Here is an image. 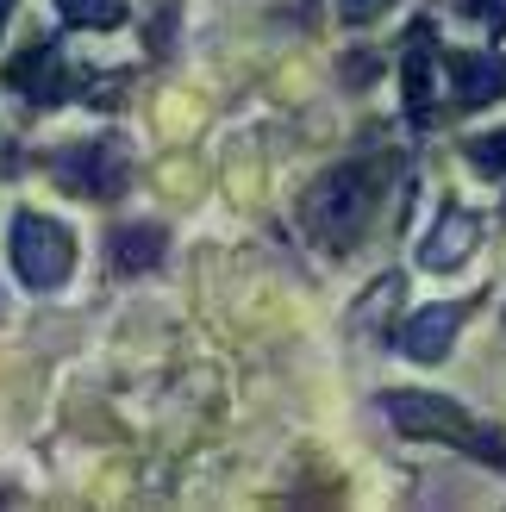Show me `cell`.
Returning <instances> with one entry per match:
<instances>
[{
  "instance_id": "6da1fadb",
  "label": "cell",
  "mask_w": 506,
  "mask_h": 512,
  "mask_svg": "<svg viewBox=\"0 0 506 512\" xmlns=\"http://www.w3.org/2000/svg\"><path fill=\"white\" fill-rule=\"evenodd\" d=\"M388 175H394V157H357V163H338L332 175H319V182L300 194L307 232L325 250H350L363 238V225L375 219V207H382Z\"/></svg>"
},
{
  "instance_id": "7a4b0ae2",
  "label": "cell",
  "mask_w": 506,
  "mask_h": 512,
  "mask_svg": "<svg viewBox=\"0 0 506 512\" xmlns=\"http://www.w3.org/2000/svg\"><path fill=\"white\" fill-rule=\"evenodd\" d=\"M382 413L388 425L400 431V438H438V444H457L469 450L475 463H488V469H506V438L494 425H475L457 400H444V394H388L382 400Z\"/></svg>"
},
{
  "instance_id": "3957f363",
  "label": "cell",
  "mask_w": 506,
  "mask_h": 512,
  "mask_svg": "<svg viewBox=\"0 0 506 512\" xmlns=\"http://www.w3.org/2000/svg\"><path fill=\"white\" fill-rule=\"evenodd\" d=\"M13 269H19L25 288H38V294L63 288L69 269H75V238L63 232L57 219L19 213V219H13Z\"/></svg>"
},
{
  "instance_id": "277c9868",
  "label": "cell",
  "mask_w": 506,
  "mask_h": 512,
  "mask_svg": "<svg viewBox=\"0 0 506 512\" xmlns=\"http://www.w3.org/2000/svg\"><path fill=\"white\" fill-rule=\"evenodd\" d=\"M57 175H63V182L75 188V194H88V200H119L125 194V175H132V169H125V150L107 138V144H75V150H63V157H57Z\"/></svg>"
},
{
  "instance_id": "5b68a950",
  "label": "cell",
  "mask_w": 506,
  "mask_h": 512,
  "mask_svg": "<svg viewBox=\"0 0 506 512\" xmlns=\"http://www.w3.org/2000/svg\"><path fill=\"white\" fill-rule=\"evenodd\" d=\"M463 319H469V300L425 306V313H413L407 325H394V344H400V356H413V363H438V356H450V344H457Z\"/></svg>"
},
{
  "instance_id": "8992f818",
  "label": "cell",
  "mask_w": 506,
  "mask_h": 512,
  "mask_svg": "<svg viewBox=\"0 0 506 512\" xmlns=\"http://www.w3.org/2000/svg\"><path fill=\"white\" fill-rule=\"evenodd\" d=\"M444 75H450V94H457L463 107H488V100L506 94V57L500 50H450Z\"/></svg>"
},
{
  "instance_id": "52a82bcc",
  "label": "cell",
  "mask_w": 506,
  "mask_h": 512,
  "mask_svg": "<svg viewBox=\"0 0 506 512\" xmlns=\"http://www.w3.org/2000/svg\"><path fill=\"white\" fill-rule=\"evenodd\" d=\"M475 238H482V219L463 213V207H450V213H438L432 238L419 244V263H425V269H457V263H469Z\"/></svg>"
},
{
  "instance_id": "ba28073f",
  "label": "cell",
  "mask_w": 506,
  "mask_h": 512,
  "mask_svg": "<svg viewBox=\"0 0 506 512\" xmlns=\"http://www.w3.org/2000/svg\"><path fill=\"white\" fill-rule=\"evenodd\" d=\"M13 82L25 88V100H38V107H44V100H69L75 88V75H69V63L57 57V50H50V44H38V50H25V57L13 63Z\"/></svg>"
},
{
  "instance_id": "9c48e42d",
  "label": "cell",
  "mask_w": 506,
  "mask_h": 512,
  "mask_svg": "<svg viewBox=\"0 0 506 512\" xmlns=\"http://www.w3.org/2000/svg\"><path fill=\"white\" fill-rule=\"evenodd\" d=\"M407 113L413 125L432 119V25H413V50H407Z\"/></svg>"
},
{
  "instance_id": "30bf717a",
  "label": "cell",
  "mask_w": 506,
  "mask_h": 512,
  "mask_svg": "<svg viewBox=\"0 0 506 512\" xmlns=\"http://www.w3.org/2000/svg\"><path fill=\"white\" fill-rule=\"evenodd\" d=\"M163 250H169V232H163V225H125V232H113V263H119L125 275L163 263Z\"/></svg>"
},
{
  "instance_id": "8fae6325",
  "label": "cell",
  "mask_w": 506,
  "mask_h": 512,
  "mask_svg": "<svg viewBox=\"0 0 506 512\" xmlns=\"http://www.w3.org/2000/svg\"><path fill=\"white\" fill-rule=\"evenodd\" d=\"M57 13L69 25H119L125 19V0H57Z\"/></svg>"
},
{
  "instance_id": "7c38bea8",
  "label": "cell",
  "mask_w": 506,
  "mask_h": 512,
  "mask_svg": "<svg viewBox=\"0 0 506 512\" xmlns=\"http://www.w3.org/2000/svg\"><path fill=\"white\" fill-rule=\"evenodd\" d=\"M469 157L482 163V169H500V175H506V132H488V138H475V144H469Z\"/></svg>"
},
{
  "instance_id": "4fadbf2b",
  "label": "cell",
  "mask_w": 506,
  "mask_h": 512,
  "mask_svg": "<svg viewBox=\"0 0 506 512\" xmlns=\"http://www.w3.org/2000/svg\"><path fill=\"white\" fill-rule=\"evenodd\" d=\"M382 7H388V0H344V19H350V25H369Z\"/></svg>"
},
{
  "instance_id": "5bb4252c",
  "label": "cell",
  "mask_w": 506,
  "mask_h": 512,
  "mask_svg": "<svg viewBox=\"0 0 506 512\" xmlns=\"http://www.w3.org/2000/svg\"><path fill=\"white\" fill-rule=\"evenodd\" d=\"M475 13H482L488 25H500V32H506V0H475Z\"/></svg>"
},
{
  "instance_id": "9a60e30c",
  "label": "cell",
  "mask_w": 506,
  "mask_h": 512,
  "mask_svg": "<svg viewBox=\"0 0 506 512\" xmlns=\"http://www.w3.org/2000/svg\"><path fill=\"white\" fill-rule=\"evenodd\" d=\"M7 13H13V0H0V25H7Z\"/></svg>"
}]
</instances>
